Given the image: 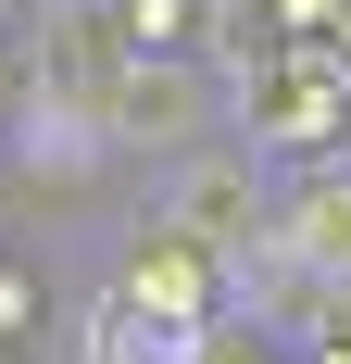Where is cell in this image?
<instances>
[{"label": "cell", "instance_id": "10", "mask_svg": "<svg viewBox=\"0 0 351 364\" xmlns=\"http://www.w3.org/2000/svg\"><path fill=\"white\" fill-rule=\"evenodd\" d=\"M314 364H351V352H314Z\"/></svg>", "mask_w": 351, "mask_h": 364}, {"label": "cell", "instance_id": "3", "mask_svg": "<svg viewBox=\"0 0 351 364\" xmlns=\"http://www.w3.org/2000/svg\"><path fill=\"white\" fill-rule=\"evenodd\" d=\"M101 289L126 301V314H139V327H213V314H226V264H201L188 252V239H163V226L151 214H126V252L101 264Z\"/></svg>", "mask_w": 351, "mask_h": 364}, {"label": "cell", "instance_id": "4", "mask_svg": "<svg viewBox=\"0 0 351 364\" xmlns=\"http://www.w3.org/2000/svg\"><path fill=\"white\" fill-rule=\"evenodd\" d=\"M251 264H288L301 289L351 277V164H301V176H276V239H264Z\"/></svg>", "mask_w": 351, "mask_h": 364}, {"label": "cell", "instance_id": "9", "mask_svg": "<svg viewBox=\"0 0 351 364\" xmlns=\"http://www.w3.org/2000/svg\"><path fill=\"white\" fill-rule=\"evenodd\" d=\"M0 139H13V50H0Z\"/></svg>", "mask_w": 351, "mask_h": 364}, {"label": "cell", "instance_id": "6", "mask_svg": "<svg viewBox=\"0 0 351 364\" xmlns=\"http://www.w3.org/2000/svg\"><path fill=\"white\" fill-rule=\"evenodd\" d=\"M113 38H126V63L201 50V0H113Z\"/></svg>", "mask_w": 351, "mask_h": 364}, {"label": "cell", "instance_id": "1", "mask_svg": "<svg viewBox=\"0 0 351 364\" xmlns=\"http://www.w3.org/2000/svg\"><path fill=\"white\" fill-rule=\"evenodd\" d=\"M139 214L163 226V239H188L201 264H226L239 277L264 239H276V164L226 126V139H201V151H176L163 176H139Z\"/></svg>", "mask_w": 351, "mask_h": 364}, {"label": "cell", "instance_id": "7", "mask_svg": "<svg viewBox=\"0 0 351 364\" xmlns=\"http://www.w3.org/2000/svg\"><path fill=\"white\" fill-rule=\"evenodd\" d=\"M301 352H351V277H326L301 301Z\"/></svg>", "mask_w": 351, "mask_h": 364}, {"label": "cell", "instance_id": "5", "mask_svg": "<svg viewBox=\"0 0 351 364\" xmlns=\"http://www.w3.org/2000/svg\"><path fill=\"white\" fill-rule=\"evenodd\" d=\"M38 339H50V277H38L26 239L0 226V364H38Z\"/></svg>", "mask_w": 351, "mask_h": 364}, {"label": "cell", "instance_id": "8", "mask_svg": "<svg viewBox=\"0 0 351 364\" xmlns=\"http://www.w3.org/2000/svg\"><path fill=\"white\" fill-rule=\"evenodd\" d=\"M26 13H38V0H0V50H26Z\"/></svg>", "mask_w": 351, "mask_h": 364}, {"label": "cell", "instance_id": "2", "mask_svg": "<svg viewBox=\"0 0 351 364\" xmlns=\"http://www.w3.org/2000/svg\"><path fill=\"white\" fill-rule=\"evenodd\" d=\"M239 126V101H226V75L201 63V50H163V63H126L101 88V139H113V164L126 176H163L176 151H201V139H226Z\"/></svg>", "mask_w": 351, "mask_h": 364}]
</instances>
